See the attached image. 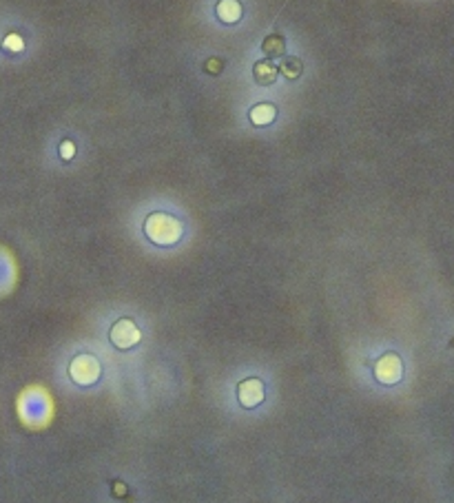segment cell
<instances>
[{"mask_svg": "<svg viewBox=\"0 0 454 503\" xmlns=\"http://www.w3.org/2000/svg\"><path fill=\"white\" fill-rule=\"evenodd\" d=\"M144 235L153 244L169 246V244L180 240L182 224H180V220H175L173 215H169V213L155 211V213H151L149 218L144 220Z\"/></svg>", "mask_w": 454, "mask_h": 503, "instance_id": "obj_1", "label": "cell"}, {"mask_svg": "<svg viewBox=\"0 0 454 503\" xmlns=\"http://www.w3.org/2000/svg\"><path fill=\"white\" fill-rule=\"evenodd\" d=\"M109 339H111V344L115 348L126 350V348H131V346H135L137 342H140V328L135 326L133 320L122 317V320H117L111 326Z\"/></svg>", "mask_w": 454, "mask_h": 503, "instance_id": "obj_2", "label": "cell"}, {"mask_svg": "<svg viewBox=\"0 0 454 503\" xmlns=\"http://www.w3.org/2000/svg\"><path fill=\"white\" fill-rule=\"evenodd\" d=\"M374 377L381 383H397L401 377V359L397 353H386L374 361Z\"/></svg>", "mask_w": 454, "mask_h": 503, "instance_id": "obj_3", "label": "cell"}, {"mask_svg": "<svg viewBox=\"0 0 454 503\" xmlns=\"http://www.w3.org/2000/svg\"><path fill=\"white\" fill-rule=\"evenodd\" d=\"M69 372H71V377L78 383H93L98 379V375H100V366H98V361L91 355H78Z\"/></svg>", "mask_w": 454, "mask_h": 503, "instance_id": "obj_4", "label": "cell"}, {"mask_svg": "<svg viewBox=\"0 0 454 503\" xmlns=\"http://www.w3.org/2000/svg\"><path fill=\"white\" fill-rule=\"evenodd\" d=\"M238 397L244 408H255L264 399V386L260 379H244L238 386Z\"/></svg>", "mask_w": 454, "mask_h": 503, "instance_id": "obj_5", "label": "cell"}, {"mask_svg": "<svg viewBox=\"0 0 454 503\" xmlns=\"http://www.w3.org/2000/svg\"><path fill=\"white\" fill-rule=\"evenodd\" d=\"M215 16L224 25H235L242 18V3L240 0H217Z\"/></svg>", "mask_w": 454, "mask_h": 503, "instance_id": "obj_6", "label": "cell"}, {"mask_svg": "<svg viewBox=\"0 0 454 503\" xmlns=\"http://www.w3.org/2000/svg\"><path fill=\"white\" fill-rule=\"evenodd\" d=\"M277 76H280V67L273 65L269 58H266V60H258L253 65V78H255V82L262 85V87L273 85L275 80H277Z\"/></svg>", "mask_w": 454, "mask_h": 503, "instance_id": "obj_7", "label": "cell"}, {"mask_svg": "<svg viewBox=\"0 0 454 503\" xmlns=\"http://www.w3.org/2000/svg\"><path fill=\"white\" fill-rule=\"evenodd\" d=\"M275 115H277V109H275L273 102H258L249 109V120L255 126H269Z\"/></svg>", "mask_w": 454, "mask_h": 503, "instance_id": "obj_8", "label": "cell"}, {"mask_svg": "<svg viewBox=\"0 0 454 503\" xmlns=\"http://www.w3.org/2000/svg\"><path fill=\"white\" fill-rule=\"evenodd\" d=\"M262 52L264 56L269 58H284L286 54V38L282 34H271L262 41Z\"/></svg>", "mask_w": 454, "mask_h": 503, "instance_id": "obj_9", "label": "cell"}, {"mask_svg": "<svg viewBox=\"0 0 454 503\" xmlns=\"http://www.w3.org/2000/svg\"><path fill=\"white\" fill-rule=\"evenodd\" d=\"M280 74L288 80H297V78L304 74V63L299 60L297 56H284L280 63Z\"/></svg>", "mask_w": 454, "mask_h": 503, "instance_id": "obj_10", "label": "cell"}, {"mask_svg": "<svg viewBox=\"0 0 454 503\" xmlns=\"http://www.w3.org/2000/svg\"><path fill=\"white\" fill-rule=\"evenodd\" d=\"M204 67H206V71H209V74H220L222 71V60L213 58V60H209Z\"/></svg>", "mask_w": 454, "mask_h": 503, "instance_id": "obj_11", "label": "cell"}, {"mask_svg": "<svg viewBox=\"0 0 454 503\" xmlns=\"http://www.w3.org/2000/svg\"><path fill=\"white\" fill-rule=\"evenodd\" d=\"M71 155H73V144L71 142H65L63 144V157H65V160H69Z\"/></svg>", "mask_w": 454, "mask_h": 503, "instance_id": "obj_12", "label": "cell"}]
</instances>
